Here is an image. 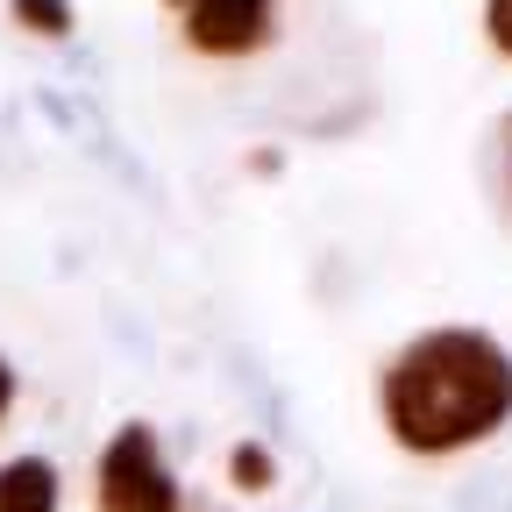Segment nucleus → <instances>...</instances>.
Returning <instances> with one entry per match:
<instances>
[{
  "mask_svg": "<svg viewBox=\"0 0 512 512\" xmlns=\"http://www.w3.org/2000/svg\"><path fill=\"white\" fill-rule=\"evenodd\" d=\"M377 399L399 448L456 456L512 420V356L477 328H434L392 356Z\"/></svg>",
  "mask_w": 512,
  "mask_h": 512,
  "instance_id": "f257e3e1",
  "label": "nucleus"
},
{
  "mask_svg": "<svg viewBox=\"0 0 512 512\" xmlns=\"http://www.w3.org/2000/svg\"><path fill=\"white\" fill-rule=\"evenodd\" d=\"M100 512H178V484L150 427H121L100 456Z\"/></svg>",
  "mask_w": 512,
  "mask_h": 512,
  "instance_id": "f03ea898",
  "label": "nucleus"
},
{
  "mask_svg": "<svg viewBox=\"0 0 512 512\" xmlns=\"http://www.w3.org/2000/svg\"><path fill=\"white\" fill-rule=\"evenodd\" d=\"M278 0H192L185 8V43L200 57H249L278 36L271 22Z\"/></svg>",
  "mask_w": 512,
  "mask_h": 512,
  "instance_id": "7ed1b4c3",
  "label": "nucleus"
},
{
  "mask_svg": "<svg viewBox=\"0 0 512 512\" xmlns=\"http://www.w3.org/2000/svg\"><path fill=\"white\" fill-rule=\"evenodd\" d=\"M0 512H57V470L43 456L0 463Z\"/></svg>",
  "mask_w": 512,
  "mask_h": 512,
  "instance_id": "20e7f679",
  "label": "nucleus"
},
{
  "mask_svg": "<svg viewBox=\"0 0 512 512\" xmlns=\"http://www.w3.org/2000/svg\"><path fill=\"white\" fill-rule=\"evenodd\" d=\"M29 36H72V0H8Z\"/></svg>",
  "mask_w": 512,
  "mask_h": 512,
  "instance_id": "39448f33",
  "label": "nucleus"
},
{
  "mask_svg": "<svg viewBox=\"0 0 512 512\" xmlns=\"http://www.w3.org/2000/svg\"><path fill=\"white\" fill-rule=\"evenodd\" d=\"M228 477H235L242 491H271V484H278V463H271V448H256V441H242L235 456H228Z\"/></svg>",
  "mask_w": 512,
  "mask_h": 512,
  "instance_id": "423d86ee",
  "label": "nucleus"
},
{
  "mask_svg": "<svg viewBox=\"0 0 512 512\" xmlns=\"http://www.w3.org/2000/svg\"><path fill=\"white\" fill-rule=\"evenodd\" d=\"M498 200L512 207V114L498 121Z\"/></svg>",
  "mask_w": 512,
  "mask_h": 512,
  "instance_id": "0eeeda50",
  "label": "nucleus"
},
{
  "mask_svg": "<svg viewBox=\"0 0 512 512\" xmlns=\"http://www.w3.org/2000/svg\"><path fill=\"white\" fill-rule=\"evenodd\" d=\"M484 29H491V43L512 57V0H491V8H484Z\"/></svg>",
  "mask_w": 512,
  "mask_h": 512,
  "instance_id": "6e6552de",
  "label": "nucleus"
},
{
  "mask_svg": "<svg viewBox=\"0 0 512 512\" xmlns=\"http://www.w3.org/2000/svg\"><path fill=\"white\" fill-rule=\"evenodd\" d=\"M8 406H15V370L0 363V420H8Z\"/></svg>",
  "mask_w": 512,
  "mask_h": 512,
  "instance_id": "1a4fd4ad",
  "label": "nucleus"
},
{
  "mask_svg": "<svg viewBox=\"0 0 512 512\" xmlns=\"http://www.w3.org/2000/svg\"><path fill=\"white\" fill-rule=\"evenodd\" d=\"M171 8H192V0H171Z\"/></svg>",
  "mask_w": 512,
  "mask_h": 512,
  "instance_id": "9d476101",
  "label": "nucleus"
}]
</instances>
